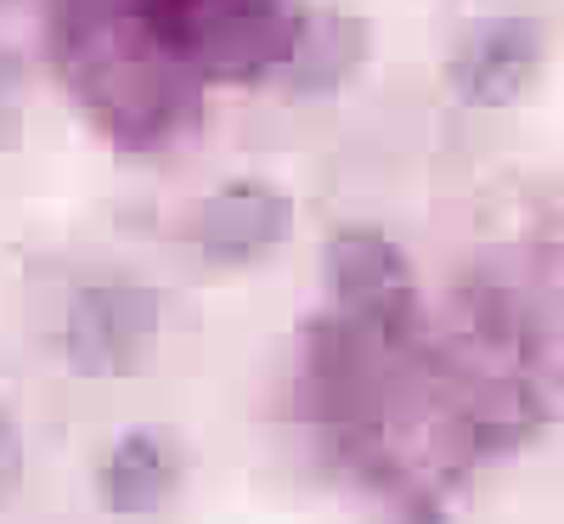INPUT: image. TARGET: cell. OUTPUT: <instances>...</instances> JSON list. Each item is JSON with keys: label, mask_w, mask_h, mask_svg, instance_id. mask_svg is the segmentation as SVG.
Returning a JSON list of instances; mask_svg holds the SVG:
<instances>
[{"label": "cell", "mask_w": 564, "mask_h": 524, "mask_svg": "<svg viewBox=\"0 0 564 524\" xmlns=\"http://www.w3.org/2000/svg\"><path fill=\"white\" fill-rule=\"evenodd\" d=\"M159 288L130 276H102L74 288L63 310V356L79 378H135L159 350Z\"/></svg>", "instance_id": "7a4b0ae2"}, {"label": "cell", "mask_w": 564, "mask_h": 524, "mask_svg": "<svg viewBox=\"0 0 564 524\" xmlns=\"http://www.w3.org/2000/svg\"><path fill=\"white\" fill-rule=\"evenodd\" d=\"M322 276L327 294L339 310L372 321V327H401L412 316V260L401 254V243L379 226H339L322 249Z\"/></svg>", "instance_id": "3957f363"}, {"label": "cell", "mask_w": 564, "mask_h": 524, "mask_svg": "<svg viewBox=\"0 0 564 524\" xmlns=\"http://www.w3.org/2000/svg\"><path fill=\"white\" fill-rule=\"evenodd\" d=\"M542 57H547V34L536 18L525 12L486 18L457 40V52L446 63V85L468 108H508L531 90V79L542 74Z\"/></svg>", "instance_id": "277c9868"}, {"label": "cell", "mask_w": 564, "mask_h": 524, "mask_svg": "<svg viewBox=\"0 0 564 524\" xmlns=\"http://www.w3.org/2000/svg\"><path fill=\"white\" fill-rule=\"evenodd\" d=\"M294 231V198L271 181H226L193 215V249L209 265H254Z\"/></svg>", "instance_id": "5b68a950"}, {"label": "cell", "mask_w": 564, "mask_h": 524, "mask_svg": "<svg viewBox=\"0 0 564 524\" xmlns=\"http://www.w3.org/2000/svg\"><path fill=\"white\" fill-rule=\"evenodd\" d=\"M18 485H23V435L12 412H0V507L18 496Z\"/></svg>", "instance_id": "ba28073f"}, {"label": "cell", "mask_w": 564, "mask_h": 524, "mask_svg": "<svg viewBox=\"0 0 564 524\" xmlns=\"http://www.w3.org/2000/svg\"><path fill=\"white\" fill-rule=\"evenodd\" d=\"M148 29L170 57L215 79L276 74L300 29L289 0H148Z\"/></svg>", "instance_id": "6da1fadb"}, {"label": "cell", "mask_w": 564, "mask_h": 524, "mask_svg": "<svg viewBox=\"0 0 564 524\" xmlns=\"http://www.w3.org/2000/svg\"><path fill=\"white\" fill-rule=\"evenodd\" d=\"M367 63V23L339 12V7H316L300 12V29L282 52L276 74L294 97H334V90Z\"/></svg>", "instance_id": "52a82bcc"}, {"label": "cell", "mask_w": 564, "mask_h": 524, "mask_svg": "<svg viewBox=\"0 0 564 524\" xmlns=\"http://www.w3.org/2000/svg\"><path fill=\"white\" fill-rule=\"evenodd\" d=\"M181 446L164 428H124L97 462V502L113 518H148L181 491Z\"/></svg>", "instance_id": "8992f818"}, {"label": "cell", "mask_w": 564, "mask_h": 524, "mask_svg": "<svg viewBox=\"0 0 564 524\" xmlns=\"http://www.w3.org/2000/svg\"><path fill=\"white\" fill-rule=\"evenodd\" d=\"M18 97H23V63L12 52H0V119L18 113Z\"/></svg>", "instance_id": "9c48e42d"}]
</instances>
